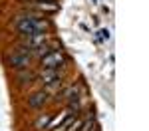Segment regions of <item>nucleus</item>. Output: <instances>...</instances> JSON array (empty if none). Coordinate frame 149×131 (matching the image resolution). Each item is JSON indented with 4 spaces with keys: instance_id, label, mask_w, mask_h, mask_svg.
Segmentation results:
<instances>
[{
    "instance_id": "f257e3e1",
    "label": "nucleus",
    "mask_w": 149,
    "mask_h": 131,
    "mask_svg": "<svg viewBox=\"0 0 149 131\" xmlns=\"http://www.w3.org/2000/svg\"><path fill=\"white\" fill-rule=\"evenodd\" d=\"M14 28L24 36H34V34H42L50 28L48 20H44L42 16H34V14H20L14 18Z\"/></svg>"
},
{
    "instance_id": "f03ea898",
    "label": "nucleus",
    "mask_w": 149,
    "mask_h": 131,
    "mask_svg": "<svg viewBox=\"0 0 149 131\" xmlns=\"http://www.w3.org/2000/svg\"><path fill=\"white\" fill-rule=\"evenodd\" d=\"M6 64L14 68V70H26V68H30V64H32V54H30V50L24 46V48H14L10 54L6 56Z\"/></svg>"
},
{
    "instance_id": "7ed1b4c3",
    "label": "nucleus",
    "mask_w": 149,
    "mask_h": 131,
    "mask_svg": "<svg viewBox=\"0 0 149 131\" xmlns=\"http://www.w3.org/2000/svg\"><path fill=\"white\" fill-rule=\"evenodd\" d=\"M40 64H42V70H60V68H64V64H66V58H64V54L60 52V50H48L46 54L40 58Z\"/></svg>"
},
{
    "instance_id": "20e7f679",
    "label": "nucleus",
    "mask_w": 149,
    "mask_h": 131,
    "mask_svg": "<svg viewBox=\"0 0 149 131\" xmlns=\"http://www.w3.org/2000/svg\"><path fill=\"white\" fill-rule=\"evenodd\" d=\"M46 103H48V94L44 89L34 91V94L28 97V107H32V109H42Z\"/></svg>"
},
{
    "instance_id": "39448f33",
    "label": "nucleus",
    "mask_w": 149,
    "mask_h": 131,
    "mask_svg": "<svg viewBox=\"0 0 149 131\" xmlns=\"http://www.w3.org/2000/svg\"><path fill=\"white\" fill-rule=\"evenodd\" d=\"M30 8L40 10V12H50V14H54V12L60 10V4L54 2V0H48V2H34V4H30Z\"/></svg>"
},
{
    "instance_id": "423d86ee",
    "label": "nucleus",
    "mask_w": 149,
    "mask_h": 131,
    "mask_svg": "<svg viewBox=\"0 0 149 131\" xmlns=\"http://www.w3.org/2000/svg\"><path fill=\"white\" fill-rule=\"evenodd\" d=\"M34 80H36V73L30 71L28 68H26V70H18V73H16V82H18V85H28V83H32Z\"/></svg>"
},
{
    "instance_id": "0eeeda50",
    "label": "nucleus",
    "mask_w": 149,
    "mask_h": 131,
    "mask_svg": "<svg viewBox=\"0 0 149 131\" xmlns=\"http://www.w3.org/2000/svg\"><path fill=\"white\" fill-rule=\"evenodd\" d=\"M50 125H52V115H40V117L34 121L36 129H48Z\"/></svg>"
},
{
    "instance_id": "6e6552de",
    "label": "nucleus",
    "mask_w": 149,
    "mask_h": 131,
    "mask_svg": "<svg viewBox=\"0 0 149 131\" xmlns=\"http://www.w3.org/2000/svg\"><path fill=\"white\" fill-rule=\"evenodd\" d=\"M78 131H97V123L95 119H88V121H81L80 129Z\"/></svg>"
},
{
    "instance_id": "1a4fd4ad",
    "label": "nucleus",
    "mask_w": 149,
    "mask_h": 131,
    "mask_svg": "<svg viewBox=\"0 0 149 131\" xmlns=\"http://www.w3.org/2000/svg\"><path fill=\"white\" fill-rule=\"evenodd\" d=\"M80 125H81V121H80V119H76V121H72V123H70L68 129L70 131H78V129H80Z\"/></svg>"
},
{
    "instance_id": "9d476101",
    "label": "nucleus",
    "mask_w": 149,
    "mask_h": 131,
    "mask_svg": "<svg viewBox=\"0 0 149 131\" xmlns=\"http://www.w3.org/2000/svg\"><path fill=\"white\" fill-rule=\"evenodd\" d=\"M109 38V32L107 30H100V40H107Z\"/></svg>"
},
{
    "instance_id": "9b49d317",
    "label": "nucleus",
    "mask_w": 149,
    "mask_h": 131,
    "mask_svg": "<svg viewBox=\"0 0 149 131\" xmlns=\"http://www.w3.org/2000/svg\"><path fill=\"white\" fill-rule=\"evenodd\" d=\"M22 2H30V4H34V2H48V0H22Z\"/></svg>"
}]
</instances>
